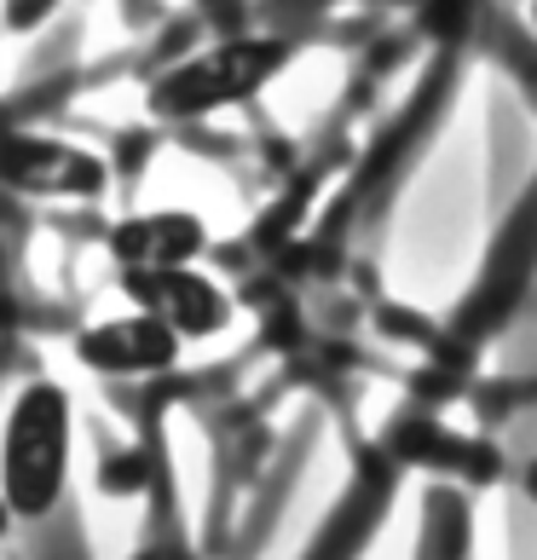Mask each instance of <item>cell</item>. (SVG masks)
Wrapping results in <instances>:
<instances>
[{
	"label": "cell",
	"mask_w": 537,
	"mask_h": 560,
	"mask_svg": "<svg viewBox=\"0 0 537 560\" xmlns=\"http://www.w3.org/2000/svg\"><path fill=\"white\" fill-rule=\"evenodd\" d=\"M75 456V405L65 382L35 376L12 393L7 422H0V503L12 521H47L70 491Z\"/></svg>",
	"instance_id": "cell-1"
},
{
	"label": "cell",
	"mask_w": 537,
	"mask_h": 560,
	"mask_svg": "<svg viewBox=\"0 0 537 560\" xmlns=\"http://www.w3.org/2000/svg\"><path fill=\"white\" fill-rule=\"evenodd\" d=\"M283 65H289V40L283 35H232V40H214V47L179 58L168 75H156L151 110L168 116V121L214 116L225 105H237V98H255Z\"/></svg>",
	"instance_id": "cell-2"
},
{
	"label": "cell",
	"mask_w": 537,
	"mask_h": 560,
	"mask_svg": "<svg viewBox=\"0 0 537 560\" xmlns=\"http://www.w3.org/2000/svg\"><path fill=\"white\" fill-rule=\"evenodd\" d=\"M128 295L139 301V313H151L179 347L214 341L232 324V301L214 278H202L197 266H174V272H121Z\"/></svg>",
	"instance_id": "cell-3"
},
{
	"label": "cell",
	"mask_w": 537,
	"mask_h": 560,
	"mask_svg": "<svg viewBox=\"0 0 537 560\" xmlns=\"http://www.w3.org/2000/svg\"><path fill=\"white\" fill-rule=\"evenodd\" d=\"M0 179L30 197H98L110 168L93 151L40 133H7L0 139Z\"/></svg>",
	"instance_id": "cell-4"
},
{
	"label": "cell",
	"mask_w": 537,
	"mask_h": 560,
	"mask_svg": "<svg viewBox=\"0 0 537 560\" xmlns=\"http://www.w3.org/2000/svg\"><path fill=\"white\" fill-rule=\"evenodd\" d=\"M179 341L162 329L151 313H121V318H105V324H87L75 336V359L98 370V376H162V370L179 364Z\"/></svg>",
	"instance_id": "cell-5"
},
{
	"label": "cell",
	"mask_w": 537,
	"mask_h": 560,
	"mask_svg": "<svg viewBox=\"0 0 537 560\" xmlns=\"http://www.w3.org/2000/svg\"><path fill=\"white\" fill-rule=\"evenodd\" d=\"M209 248V225L191 209H151L128 214L110 232V260L121 272H174V266H197Z\"/></svg>",
	"instance_id": "cell-6"
},
{
	"label": "cell",
	"mask_w": 537,
	"mask_h": 560,
	"mask_svg": "<svg viewBox=\"0 0 537 560\" xmlns=\"http://www.w3.org/2000/svg\"><path fill=\"white\" fill-rule=\"evenodd\" d=\"M0 7H7V24H12V30H35L40 18L58 7V0H0Z\"/></svg>",
	"instance_id": "cell-7"
},
{
	"label": "cell",
	"mask_w": 537,
	"mask_h": 560,
	"mask_svg": "<svg viewBox=\"0 0 537 560\" xmlns=\"http://www.w3.org/2000/svg\"><path fill=\"white\" fill-rule=\"evenodd\" d=\"M521 491H526V503L537 509V456H532V463L521 468Z\"/></svg>",
	"instance_id": "cell-8"
},
{
	"label": "cell",
	"mask_w": 537,
	"mask_h": 560,
	"mask_svg": "<svg viewBox=\"0 0 537 560\" xmlns=\"http://www.w3.org/2000/svg\"><path fill=\"white\" fill-rule=\"evenodd\" d=\"M12 526H17V521H12V514H7V503H0V537H7Z\"/></svg>",
	"instance_id": "cell-9"
},
{
	"label": "cell",
	"mask_w": 537,
	"mask_h": 560,
	"mask_svg": "<svg viewBox=\"0 0 537 560\" xmlns=\"http://www.w3.org/2000/svg\"><path fill=\"white\" fill-rule=\"evenodd\" d=\"M532 30H537V0H532Z\"/></svg>",
	"instance_id": "cell-10"
}]
</instances>
